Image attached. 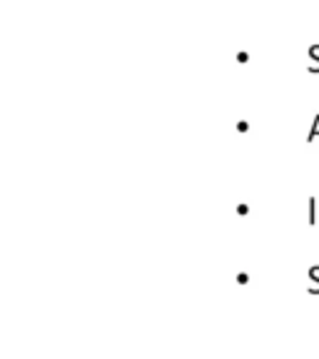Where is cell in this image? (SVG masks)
<instances>
[{
	"label": "cell",
	"instance_id": "obj_1",
	"mask_svg": "<svg viewBox=\"0 0 319 359\" xmlns=\"http://www.w3.org/2000/svg\"><path fill=\"white\" fill-rule=\"evenodd\" d=\"M309 277H312V287H309V292H312V294H319V267L309 269Z\"/></svg>",
	"mask_w": 319,
	"mask_h": 359
},
{
	"label": "cell",
	"instance_id": "obj_2",
	"mask_svg": "<svg viewBox=\"0 0 319 359\" xmlns=\"http://www.w3.org/2000/svg\"><path fill=\"white\" fill-rule=\"evenodd\" d=\"M309 222L312 224L319 222L317 219V200H314V197H309Z\"/></svg>",
	"mask_w": 319,
	"mask_h": 359
},
{
	"label": "cell",
	"instance_id": "obj_3",
	"mask_svg": "<svg viewBox=\"0 0 319 359\" xmlns=\"http://www.w3.org/2000/svg\"><path fill=\"white\" fill-rule=\"evenodd\" d=\"M317 135H319V115H317V118H314L312 130H309V140H317Z\"/></svg>",
	"mask_w": 319,
	"mask_h": 359
}]
</instances>
